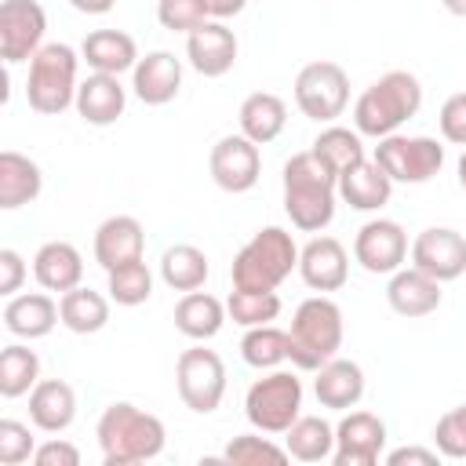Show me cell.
I'll list each match as a JSON object with an SVG mask.
<instances>
[{
  "label": "cell",
  "instance_id": "cell-34",
  "mask_svg": "<svg viewBox=\"0 0 466 466\" xmlns=\"http://www.w3.org/2000/svg\"><path fill=\"white\" fill-rule=\"evenodd\" d=\"M211 266H208V255L193 244H171L164 255H160V280L171 288V291H197L204 288Z\"/></svg>",
  "mask_w": 466,
  "mask_h": 466
},
{
  "label": "cell",
  "instance_id": "cell-19",
  "mask_svg": "<svg viewBox=\"0 0 466 466\" xmlns=\"http://www.w3.org/2000/svg\"><path fill=\"white\" fill-rule=\"evenodd\" d=\"M444 291H441V280H433L430 273L415 269V266H400L397 273H390V284H386V302L397 317H430L437 306H441Z\"/></svg>",
  "mask_w": 466,
  "mask_h": 466
},
{
  "label": "cell",
  "instance_id": "cell-48",
  "mask_svg": "<svg viewBox=\"0 0 466 466\" xmlns=\"http://www.w3.org/2000/svg\"><path fill=\"white\" fill-rule=\"evenodd\" d=\"M69 4H73L80 15H109L116 0H69Z\"/></svg>",
  "mask_w": 466,
  "mask_h": 466
},
{
  "label": "cell",
  "instance_id": "cell-39",
  "mask_svg": "<svg viewBox=\"0 0 466 466\" xmlns=\"http://www.w3.org/2000/svg\"><path fill=\"white\" fill-rule=\"evenodd\" d=\"M288 459H291L288 448H280V444H273L269 437H258V433H240L222 451V462H233V466H262V462L280 466Z\"/></svg>",
  "mask_w": 466,
  "mask_h": 466
},
{
  "label": "cell",
  "instance_id": "cell-3",
  "mask_svg": "<svg viewBox=\"0 0 466 466\" xmlns=\"http://www.w3.org/2000/svg\"><path fill=\"white\" fill-rule=\"evenodd\" d=\"M422 109V84L408 69H390L375 84H368L353 102V127L364 138L397 135Z\"/></svg>",
  "mask_w": 466,
  "mask_h": 466
},
{
  "label": "cell",
  "instance_id": "cell-21",
  "mask_svg": "<svg viewBox=\"0 0 466 466\" xmlns=\"http://www.w3.org/2000/svg\"><path fill=\"white\" fill-rule=\"evenodd\" d=\"M76 113L84 124L91 127H109L124 116V106H127V91L120 84V76L113 73H91L87 80H80L76 87Z\"/></svg>",
  "mask_w": 466,
  "mask_h": 466
},
{
  "label": "cell",
  "instance_id": "cell-36",
  "mask_svg": "<svg viewBox=\"0 0 466 466\" xmlns=\"http://www.w3.org/2000/svg\"><path fill=\"white\" fill-rule=\"evenodd\" d=\"M240 357H244V364H248V368H258V371L280 368V364L288 360V331H280L277 324L244 328Z\"/></svg>",
  "mask_w": 466,
  "mask_h": 466
},
{
  "label": "cell",
  "instance_id": "cell-45",
  "mask_svg": "<svg viewBox=\"0 0 466 466\" xmlns=\"http://www.w3.org/2000/svg\"><path fill=\"white\" fill-rule=\"evenodd\" d=\"M25 280V258L15 248H0V295H18Z\"/></svg>",
  "mask_w": 466,
  "mask_h": 466
},
{
  "label": "cell",
  "instance_id": "cell-18",
  "mask_svg": "<svg viewBox=\"0 0 466 466\" xmlns=\"http://www.w3.org/2000/svg\"><path fill=\"white\" fill-rule=\"evenodd\" d=\"M131 91L146 106H167L182 91V62L171 51H149L131 69Z\"/></svg>",
  "mask_w": 466,
  "mask_h": 466
},
{
  "label": "cell",
  "instance_id": "cell-37",
  "mask_svg": "<svg viewBox=\"0 0 466 466\" xmlns=\"http://www.w3.org/2000/svg\"><path fill=\"white\" fill-rule=\"evenodd\" d=\"M226 313L233 324L240 328H258V324H273L280 317V295L277 291H248V288H233L226 299Z\"/></svg>",
  "mask_w": 466,
  "mask_h": 466
},
{
  "label": "cell",
  "instance_id": "cell-38",
  "mask_svg": "<svg viewBox=\"0 0 466 466\" xmlns=\"http://www.w3.org/2000/svg\"><path fill=\"white\" fill-rule=\"evenodd\" d=\"M109 299L116 306H142L149 302L153 295V273L146 266V258H135V262H124L116 269H109Z\"/></svg>",
  "mask_w": 466,
  "mask_h": 466
},
{
  "label": "cell",
  "instance_id": "cell-30",
  "mask_svg": "<svg viewBox=\"0 0 466 466\" xmlns=\"http://www.w3.org/2000/svg\"><path fill=\"white\" fill-rule=\"evenodd\" d=\"M237 124H240V135H248L255 146H269L288 124V106L273 91H255L240 102Z\"/></svg>",
  "mask_w": 466,
  "mask_h": 466
},
{
  "label": "cell",
  "instance_id": "cell-24",
  "mask_svg": "<svg viewBox=\"0 0 466 466\" xmlns=\"http://www.w3.org/2000/svg\"><path fill=\"white\" fill-rule=\"evenodd\" d=\"M33 277L44 291L66 295V291L80 288V280H84V255L69 240H47L33 255Z\"/></svg>",
  "mask_w": 466,
  "mask_h": 466
},
{
  "label": "cell",
  "instance_id": "cell-22",
  "mask_svg": "<svg viewBox=\"0 0 466 466\" xmlns=\"http://www.w3.org/2000/svg\"><path fill=\"white\" fill-rule=\"evenodd\" d=\"M313 397L320 400V408H331V411H350V408H357L360 397H364V368H360L357 360L331 357L328 364L317 368Z\"/></svg>",
  "mask_w": 466,
  "mask_h": 466
},
{
  "label": "cell",
  "instance_id": "cell-6",
  "mask_svg": "<svg viewBox=\"0 0 466 466\" xmlns=\"http://www.w3.org/2000/svg\"><path fill=\"white\" fill-rule=\"evenodd\" d=\"M76 69L80 55L69 44H44L29 58V76H25V102L40 116H58L76 102Z\"/></svg>",
  "mask_w": 466,
  "mask_h": 466
},
{
  "label": "cell",
  "instance_id": "cell-14",
  "mask_svg": "<svg viewBox=\"0 0 466 466\" xmlns=\"http://www.w3.org/2000/svg\"><path fill=\"white\" fill-rule=\"evenodd\" d=\"M408 255H411V266L415 269L430 273L441 284L459 280L466 273V237L459 229H451V226H430V229H422L411 240Z\"/></svg>",
  "mask_w": 466,
  "mask_h": 466
},
{
  "label": "cell",
  "instance_id": "cell-44",
  "mask_svg": "<svg viewBox=\"0 0 466 466\" xmlns=\"http://www.w3.org/2000/svg\"><path fill=\"white\" fill-rule=\"evenodd\" d=\"M33 462L36 466H80V448L69 444V441H62V437H51V441L36 444Z\"/></svg>",
  "mask_w": 466,
  "mask_h": 466
},
{
  "label": "cell",
  "instance_id": "cell-42",
  "mask_svg": "<svg viewBox=\"0 0 466 466\" xmlns=\"http://www.w3.org/2000/svg\"><path fill=\"white\" fill-rule=\"evenodd\" d=\"M36 451V441L25 422L18 419H0V466H22Z\"/></svg>",
  "mask_w": 466,
  "mask_h": 466
},
{
  "label": "cell",
  "instance_id": "cell-33",
  "mask_svg": "<svg viewBox=\"0 0 466 466\" xmlns=\"http://www.w3.org/2000/svg\"><path fill=\"white\" fill-rule=\"evenodd\" d=\"M364 135L357 131V127H342V124H328L317 138H313V157L339 178V175H346L350 167H357L368 153H364V142H360Z\"/></svg>",
  "mask_w": 466,
  "mask_h": 466
},
{
  "label": "cell",
  "instance_id": "cell-35",
  "mask_svg": "<svg viewBox=\"0 0 466 466\" xmlns=\"http://www.w3.org/2000/svg\"><path fill=\"white\" fill-rule=\"evenodd\" d=\"M36 382H40V357H36V350H29L22 342L4 346L0 350V397H7V400L25 397Z\"/></svg>",
  "mask_w": 466,
  "mask_h": 466
},
{
  "label": "cell",
  "instance_id": "cell-13",
  "mask_svg": "<svg viewBox=\"0 0 466 466\" xmlns=\"http://www.w3.org/2000/svg\"><path fill=\"white\" fill-rule=\"evenodd\" d=\"M353 258L375 277H390L408 258V233L393 218H371L353 237Z\"/></svg>",
  "mask_w": 466,
  "mask_h": 466
},
{
  "label": "cell",
  "instance_id": "cell-29",
  "mask_svg": "<svg viewBox=\"0 0 466 466\" xmlns=\"http://www.w3.org/2000/svg\"><path fill=\"white\" fill-rule=\"evenodd\" d=\"M226 302H218L215 295H208V291H186L178 302H175V328L186 335V339H193V342H208V339H215L218 331H222V324H226Z\"/></svg>",
  "mask_w": 466,
  "mask_h": 466
},
{
  "label": "cell",
  "instance_id": "cell-17",
  "mask_svg": "<svg viewBox=\"0 0 466 466\" xmlns=\"http://www.w3.org/2000/svg\"><path fill=\"white\" fill-rule=\"evenodd\" d=\"M299 277L317 295L339 291L350 280V255H346L342 240L313 237L306 248H299Z\"/></svg>",
  "mask_w": 466,
  "mask_h": 466
},
{
  "label": "cell",
  "instance_id": "cell-2",
  "mask_svg": "<svg viewBox=\"0 0 466 466\" xmlns=\"http://www.w3.org/2000/svg\"><path fill=\"white\" fill-rule=\"evenodd\" d=\"M98 448H102V462L106 466H135V462H149L164 451L167 444V430L153 411L135 408L131 400H113L95 426Z\"/></svg>",
  "mask_w": 466,
  "mask_h": 466
},
{
  "label": "cell",
  "instance_id": "cell-50",
  "mask_svg": "<svg viewBox=\"0 0 466 466\" xmlns=\"http://www.w3.org/2000/svg\"><path fill=\"white\" fill-rule=\"evenodd\" d=\"M459 186H462V193H466V149H462V157H459Z\"/></svg>",
  "mask_w": 466,
  "mask_h": 466
},
{
  "label": "cell",
  "instance_id": "cell-1",
  "mask_svg": "<svg viewBox=\"0 0 466 466\" xmlns=\"http://www.w3.org/2000/svg\"><path fill=\"white\" fill-rule=\"evenodd\" d=\"M284 215L302 233H320L335 218L339 200V178L313 157V149H302L288 157L284 164Z\"/></svg>",
  "mask_w": 466,
  "mask_h": 466
},
{
  "label": "cell",
  "instance_id": "cell-32",
  "mask_svg": "<svg viewBox=\"0 0 466 466\" xmlns=\"http://www.w3.org/2000/svg\"><path fill=\"white\" fill-rule=\"evenodd\" d=\"M284 448L299 462H324L335 455V426L320 415H299L284 430Z\"/></svg>",
  "mask_w": 466,
  "mask_h": 466
},
{
  "label": "cell",
  "instance_id": "cell-25",
  "mask_svg": "<svg viewBox=\"0 0 466 466\" xmlns=\"http://www.w3.org/2000/svg\"><path fill=\"white\" fill-rule=\"evenodd\" d=\"M76 419V393L66 379H40L29 390V422L44 433H62Z\"/></svg>",
  "mask_w": 466,
  "mask_h": 466
},
{
  "label": "cell",
  "instance_id": "cell-20",
  "mask_svg": "<svg viewBox=\"0 0 466 466\" xmlns=\"http://www.w3.org/2000/svg\"><path fill=\"white\" fill-rule=\"evenodd\" d=\"M95 262L109 273L124 262H135L142 258L146 251V229L135 215H109L98 229H95Z\"/></svg>",
  "mask_w": 466,
  "mask_h": 466
},
{
  "label": "cell",
  "instance_id": "cell-5",
  "mask_svg": "<svg viewBox=\"0 0 466 466\" xmlns=\"http://www.w3.org/2000/svg\"><path fill=\"white\" fill-rule=\"evenodd\" d=\"M291 269H299V244L284 226H266L258 229L237 255L229 266L233 288H248V291H277Z\"/></svg>",
  "mask_w": 466,
  "mask_h": 466
},
{
  "label": "cell",
  "instance_id": "cell-26",
  "mask_svg": "<svg viewBox=\"0 0 466 466\" xmlns=\"http://www.w3.org/2000/svg\"><path fill=\"white\" fill-rule=\"evenodd\" d=\"M80 58L91 66V73H113V76H120V73L135 69V62L142 55H138V44H135L131 33H124V29H95V33L84 36Z\"/></svg>",
  "mask_w": 466,
  "mask_h": 466
},
{
  "label": "cell",
  "instance_id": "cell-43",
  "mask_svg": "<svg viewBox=\"0 0 466 466\" xmlns=\"http://www.w3.org/2000/svg\"><path fill=\"white\" fill-rule=\"evenodd\" d=\"M437 124H441V138L444 142L466 149V91H455V95L444 98V106L437 113Z\"/></svg>",
  "mask_w": 466,
  "mask_h": 466
},
{
  "label": "cell",
  "instance_id": "cell-9",
  "mask_svg": "<svg viewBox=\"0 0 466 466\" xmlns=\"http://www.w3.org/2000/svg\"><path fill=\"white\" fill-rule=\"evenodd\" d=\"M371 160L404 186H422L444 167V146L430 135H386L379 138Z\"/></svg>",
  "mask_w": 466,
  "mask_h": 466
},
{
  "label": "cell",
  "instance_id": "cell-16",
  "mask_svg": "<svg viewBox=\"0 0 466 466\" xmlns=\"http://www.w3.org/2000/svg\"><path fill=\"white\" fill-rule=\"evenodd\" d=\"M237 51H240V44H237L233 29L218 18H208L204 25L186 33V58L200 76H211V80L226 76L237 62Z\"/></svg>",
  "mask_w": 466,
  "mask_h": 466
},
{
  "label": "cell",
  "instance_id": "cell-28",
  "mask_svg": "<svg viewBox=\"0 0 466 466\" xmlns=\"http://www.w3.org/2000/svg\"><path fill=\"white\" fill-rule=\"evenodd\" d=\"M40 189H44L40 164L15 153V149H4L0 153V208L4 211L25 208L40 197Z\"/></svg>",
  "mask_w": 466,
  "mask_h": 466
},
{
  "label": "cell",
  "instance_id": "cell-23",
  "mask_svg": "<svg viewBox=\"0 0 466 466\" xmlns=\"http://www.w3.org/2000/svg\"><path fill=\"white\" fill-rule=\"evenodd\" d=\"M55 324H62L58 302L47 291H25V295H11L4 306V328L15 339H44L55 331Z\"/></svg>",
  "mask_w": 466,
  "mask_h": 466
},
{
  "label": "cell",
  "instance_id": "cell-10",
  "mask_svg": "<svg viewBox=\"0 0 466 466\" xmlns=\"http://www.w3.org/2000/svg\"><path fill=\"white\" fill-rule=\"evenodd\" d=\"M175 390L178 400L197 411V415H211L222 397H226V364L215 350L204 346H189L178 353L175 360Z\"/></svg>",
  "mask_w": 466,
  "mask_h": 466
},
{
  "label": "cell",
  "instance_id": "cell-11",
  "mask_svg": "<svg viewBox=\"0 0 466 466\" xmlns=\"http://www.w3.org/2000/svg\"><path fill=\"white\" fill-rule=\"evenodd\" d=\"M47 15L36 0H4L0 4V58L18 66L44 47Z\"/></svg>",
  "mask_w": 466,
  "mask_h": 466
},
{
  "label": "cell",
  "instance_id": "cell-12",
  "mask_svg": "<svg viewBox=\"0 0 466 466\" xmlns=\"http://www.w3.org/2000/svg\"><path fill=\"white\" fill-rule=\"evenodd\" d=\"M208 171L222 193H248L262 175V153L248 135H222L211 146Z\"/></svg>",
  "mask_w": 466,
  "mask_h": 466
},
{
  "label": "cell",
  "instance_id": "cell-7",
  "mask_svg": "<svg viewBox=\"0 0 466 466\" xmlns=\"http://www.w3.org/2000/svg\"><path fill=\"white\" fill-rule=\"evenodd\" d=\"M244 415L258 433H284L302 415V379L284 368H269L244 393Z\"/></svg>",
  "mask_w": 466,
  "mask_h": 466
},
{
  "label": "cell",
  "instance_id": "cell-47",
  "mask_svg": "<svg viewBox=\"0 0 466 466\" xmlns=\"http://www.w3.org/2000/svg\"><path fill=\"white\" fill-rule=\"evenodd\" d=\"M208 4V15L211 18H218V22H226V18H233V15H240L244 7H248V0H204Z\"/></svg>",
  "mask_w": 466,
  "mask_h": 466
},
{
  "label": "cell",
  "instance_id": "cell-31",
  "mask_svg": "<svg viewBox=\"0 0 466 466\" xmlns=\"http://www.w3.org/2000/svg\"><path fill=\"white\" fill-rule=\"evenodd\" d=\"M109 302L102 291L95 288H73L66 295H58V313H62V328H69L73 335H95L109 324Z\"/></svg>",
  "mask_w": 466,
  "mask_h": 466
},
{
  "label": "cell",
  "instance_id": "cell-8",
  "mask_svg": "<svg viewBox=\"0 0 466 466\" xmlns=\"http://www.w3.org/2000/svg\"><path fill=\"white\" fill-rule=\"evenodd\" d=\"M295 106L317 124H335L350 106V73L331 58L302 66L295 76Z\"/></svg>",
  "mask_w": 466,
  "mask_h": 466
},
{
  "label": "cell",
  "instance_id": "cell-27",
  "mask_svg": "<svg viewBox=\"0 0 466 466\" xmlns=\"http://www.w3.org/2000/svg\"><path fill=\"white\" fill-rule=\"evenodd\" d=\"M390 197H393V178L371 157H364L357 167L339 175V200L350 204L353 211H379L390 204Z\"/></svg>",
  "mask_w": 466,
  "mask_h": 466
},
{
  "label": "cell",
  "instance_id": "cell-15",
  "mask_svg": "<svg viewBox=\"0 0 466 466\" xmlns=\"http://www.w3.org/2000/svg\"><path fill=\"white\" fill-rule=\"evenodd\" d=\"M386 448V422L375 411H346L335 426V466H375Z\"/></svg>",
  "mask_w": 466,
  "mask_h": 466
},
{
  "label": "cell",
  "instance_id": "cell-49",
  "mask_svg": "<svg viewBox=\"0 0 466 466\" xmlns=\"http://www.w3.org/2000/svg\"><path fill=\"white\" fill-rule=\"evenodd\" d=\"M441 4H444V11H448V15L466 18V0H441Z\"/></svg>",
  "mask_w": 466,
  "mask_h": 466
},
{
  "label": "cell",
  "instance_id": "cell-40",
  "mask_svg": "<svg viewBox=\"0 0 466 466\" xmlns=\"http://www.w3.org/2000/svg\"><path fill=\"white\" fill-rule=\"evenodd\" d=\"M211 15H208V4L204 0H157V22L167 33H193Z\"/></svg>",
  "mask_w": 466,
  "mask_h": 466
},
{
  "label": "cell",
  "instance_id": "cell-41",
  "mask_svg": "<svg viewBox=\"0 0 466 466\" xmlns=\"http://www.w3.org/2000/svg\"><path fill=\"white\" fill-rule=\"evenodd\" d=\"M433 448L444 459H466V400L437 419V426H433Z\"/></svg>",
  "mask_w": 466,
  "mask_h": 466
},
{
  "label": "cell",
  "instance_id": "cell-46",
  "mask_svg": "<svg viewBox=\"0 0 466 466\" xmlns=\"http://www.w3.org/2000/svg\"><path fill=\"white\" fill-rule=\"evenodd\" d=\"M441 459H444V455H441L437 448H419V444L386 451V466H437Z\"/></svg>",
  "mask_w": 466,
  "mask_h": 466
},
{
  "label": "cell",
  "instance_id": "cell-4",
  "mask_svg": "<svg viewBox=\"0 0 466 466\" xmlns=\"http://www.w3.org/2000/svg\"><path fill=\"white\" fill-rule=\"evenodd\" d=\"M342 309L328 295H309L299 302L291 328H288V360L299 371H317L342 350Z\"/></svg>",
  "mask_w": 466,
  "mask_h": 466
}]
</instances>
